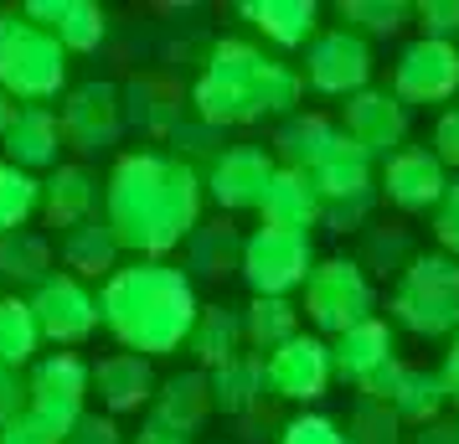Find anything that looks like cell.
Returning a JSON list of instances; mask_svg holds the SVG:
<instances>
[{"label":"cell","instance_id":"13","mask_svg":"<svg viewBox=\"0 0 459 444\" xmlns=\"http://www.w3.org/2000/svg\"><path fill=\"white\" fill-rule=\"evenodd\" d=\"M83 403H88V361L78 352H52L31 367V378H26V408L31 414H42L47 423H57L67 434L88 414Z\"/></svg>","mask_w":459,"mask_h":444},{"label":"cell","instance_id":"50","mask_svg":"<svg viewBox=\"0 0 459 444\" xmlns=\"http://www.w3.org/2000/svg\"><path fill=\"white\" fill-rule=\"evenodd\" d=\"M16 99H11V93H5V88H0V135H5V129H11V119H16Z\"/></svg>","mask_w":459,"mask_h":444},{"label":"cell","instance_id":"44","mask_svg":"<svg viewBox=\"0 0 459 444\" xmlns=\"http://www.w3.org/2000/svg\"><path fill=\"white\" fill-rule=\"evenodd\" d=\"M63 444H125V434H119V423L108 419H99V414H83V419L73 423L63 434Z\"/></svg>","mask_w":459,"mask_h":444},{"label":"cell","instance_id":"38","mask_svg":"<svg viewBox=\"0 0 459 444\" xmlns=\"http://www.w3.org/2000/svg\"><path fill=\"white\" fill-rule=\"evenodd\" d=\"M341 434H346V444H403V419L382 398H356Z\"/></svg>","mask_w":459,"mask_h":444},{"label":"cell","instance_id":"45","mask_svg":"<svg viewBox=\"0 0 459 444\" xmlns=\"http://www.w3.org/2000/svg\"><path fill=\"white\" fill-rule=\"evenodd\" d=\"M26 414V378L16 367H0V429Z\"/></svg>","mask_w":459,"mask_h":444},{"label":"cell","instance_id":"7","mask_svg":"<svg viewBox=\"0 0 459 444\" xmlns=\"http://www.w3.org/2000/svg\"><path fill=\"white\" fill-rule=\"evenodd\" d=\"M403 367L408 361H397V341H393V326L382 316L361 320L351 326L346 336H335L331 346V372L341 382H351L361 398H393L397 378H403Z\"/></svg>","mask_w":459,"mask_h":444},{"label":"cell","instance_id":"1","mask_svg":"<svg viewBox=\"0 0 459 444\" xmlns=\"http://www.w3.org/2000/svg\"><path fill=\"white\" fill-rule=\"evenodd\" d=\"M202 222V176L166 150L119 155L104 181V228L119 248L160 258L181 248Z\"/></svg>","mask_w":459,"mask_h":444},{"label":"cell","instance_id":"32","mask_svg":"<svg viewBox=\"0 0 459 444\" xmlns=\"http://www.w3.org/2000/svg\"><path fill=\"white\" fill-rule=\"evenodd\" d=\"M52 238L31 233V228H22V233L0 238V279L5 284H42V279H52Z\"/></svg>","mask_w":459,"mask_h":444},{"label":"cell","instance_id":"33","mask_svg":"<svg viewBox=\"0 0 459 444\" xmlns=\"http://www.w3.org/2000/svg\"><path fill=\"white\" fill-rule=\"evenodd\" d=\"M299 336V305H290V300H258L253 295V305L243 310V341L248 346H258V357H269V352H279L284 341Z\"/></svg>","mask_w":459,"mask_h":444},{"label":"cell","instance_id":"18","mask_svg":"<svg viewBox=\"0 0 459 444\" xmlns=\"http://www.w3.org/2000/svg\"><path fill=\"white\" fill-rule=\"evenodd\" d=\"M0 150H5V161L16 170H47L57 166V155H63V125H57V109L47 104H22L16 109V119L11 129L0 135Z\"/></svg>","mask_w":459,"mask_h":444},{"label":"cell","instance_id":"35","mask_svg":"<svg viewBox=\"0 0 459 444\" xmlns=\"http://www.w3.org/2000/svg\"><path fill=\"white\" fill-rule=\"evenodd\" d=\"M37 346H42V331L31 320V305L16 295H5L0 300V367H16L22 372L26 361L37 357Z\"/></svg>","mask_w":459,"mask_h":444},{"label":"cell","instance_id":"46","mask_svg":"<svg viewBox=\"0 0 459 444\" xmlns=\"http://www.w3.org/2000/svg\"><path fill=\"white\" fill-rule=\"evenodd\" d=\"M372 202H377V196H356V202H325V212H320V217L331 222L335 233H351L356 222L372 212Z\"/></svg>","mask_w":459,"mask_h":444},{"label":"cell","instance_id":"43","mask_svg":"<svg viewBox=\"0 0 459 444\" xmlns=\"http://www.w3.org/2000/svg\"><path fill=\"white\" fill-rule=\"evenodd\" d=\"M429 150L438 155V166H444V170H449V166L459 170V104H449L434 119V145H429Z\"/></svg>","mask_w":459,"mask_h":444},{"label":"cell","instance_id":"10","mask_svg":"<svg viewBox=\"0 0 459 444\" xmlns=\"http://www.w3.org/2000/svg\"><path fill=\"white\" fill-rule=\"evenodd\" d=\"M63 125V145L78 155H108L125 135V93L114 83H83L67 93V104L57 109Z\"/></svg>","mask_w":459,"mask_h":444},{"label":"cell","instance_id":"23","mask_svg":"<svg viewBox=\"0 0 459 444\" xmlns=\"http://www.w3.org/2000/svg\"><path fill=\"white\" fill-rule=\"evenodd\" d=\"M119 254L125 248L114 243V233L104 228V217H88V222H78V228H67L57 238L63 274H73V279H108L119 269Z\"/></svg>","mask_w":459,"mask_h":444},{"label":"cell","instance_id":"51","mask_svg":"<svg viewBox=\"0 0 459 444\" xmlns=\"http://www.w3.org/2000/svg\"><path fill=\"white\" fill-rule=\"evenodd\" d=\"M455 440H459V423H455Z\"/></svg>","mask_w":459,"mask_h":444},{"label":"cell","instance_id":"24","mask_svg":"<svg viewBox=\"0 0 459 444\" xmlns=\"http://www.w3.org/2000/svg\"><path fill=\"white\" fill-rule=\"evenodd\" d=\"M238 11L273 47H305L315 42V26H320V5L315 0H243Z\"/></svg>","mask_w":459,"mask_h":444},{"label":"cell","instance_id":"47","mask_svg":"<svg viewBox=\"0 0 459 444\" xmlns=\"http://www.w3.org/2000/svg\"><path fill=\"white\" fill-rule=\"evenodd\" d=\"M134 444H191L181 429H170V423H160V419H145L140 423V434H134Z\"/></svg>","mask_w":459,"mask_h":444},{"label":"cell","instance_id":"4","mask_svg":"<svg viewBox=\"0 0 459 444\" xmlns=\"http://www.w3.org/2000/svg\"><path fill=\"white\" fill-rule=\"evenodd\" d=\"M67 83V52L52 31L26 22L22 11H0V88L16 104H47Z\"/></svg>","mask_w":459,"mask_h":444},{"label":"cell","instance_id":"25","mask_svg":"<svg viewBox=\"0 0 459 444\" xmlns=\"http://www.w3.org/2000/svg\"><path fill=\"white\" fill-rule=\"evenodd\" d=\"M42 207L52 217V228H78L88 217H99V181L88 166H57L52 181H42Z\"/></svg>","mask_w":459,"mask_h":444},{"label":"cell","instance_id":"2","mask_svg":"<svg viewBox=\"0 0 459 444\" xmlns=\"http://www.w3.org/2000/svg\"><path fill=\"white\" fill-rule=\"evenodd\" d=\"M196 310L202 305L191 295V279L170 269L166 258L119 264L99 290V320L134 357H166L176 346H186Z\"/></svg>","mask_w":459,"mask_h":444},{"label":"cell","instance_id":"36","mask_svg":"<svg viewBox=\"0 0 459 444\" xmlns=\"http://www.w3.org/2000/svg\"><path fill=\"white\" fill-rule=\"evenodd\" d=\"M37 207H42V181L16 170L11 161H0V238L22 233Z\"/></svg>","mask_w":459,"mask_h":444},{"label":"cell","instance_id":"42","mask_svg":"<svg viewBox=\"0 0 459 444\" xmlns=\"http://www.w3.org/2000/svg\"><path fill=\"white\" fill-rule=\"evenodd\" d=\"M434 238L444 243V254L459 264V181H449L444 202L434 207Z\"/></svg>","mask_w":459,"mask_h":444},{"label":"cell","instance_id":"19","mask_svg":"<svg viewBox=\"0 0 459 444\" xmlns=\"http://www.w3.org/2000/svg\"><path fill=\"white\" fill-rule=\"evenodd\" d=\"M88 393H99L108 414H140L155 398V378H150V357L134 352H108L88 367Z\"/></svg>","mask_w":459,"mask_h":444},{"label":"cell","instance_id":"49","mask_svg":"<svg viewBox=\"0 0 459 444\" xmlns=\"http://www.w3.org/2000/svg\"><path fill=\"white\" fill-rule=\"evenodd\" d=\"M413 444H459L455 440V423H423V429H418V434H413Z\"/></svg>","mask_w":459,"mask_h":444},{"label":"cell","instance_id":"29","mask_svg":"<svg viewBox=\"0 0 459 444\" xmlns=\"http://www.w3.org/2000/svg\"><path fill=\"white\" fill-rule=\"evenodd\" d=\"M181 248H186L191 274H207V279H222L243 264V233L232 222H196V233Z\"/></svg>","mask_w":459,"mask_h":444},{"label":"cell","instance_id":"6","mask_svg":"<svg viewBox=\"0 0 459 444\" xmlns=\"http://www.w3.org/2000/svg\"><path fill=\"white\" fill-rule=\"evenodd\" d=\"M305 320L325 336H346L351 326L377 316V290L356 258H325L305 279Z\"/></svg>","mask_w":459,"mask_h":444},{"label":"cell","instance_id":"5","mask_svg":"<svg viewBox=\"0 0 459 444\" xmlns=\"http://www.w3.org/2000/svg\"><path fill=\"white\" fill-rule=\"evenodd\" d=\"M387 310L413 336H455L459 331V264L449 254H413V264L397 274Z\"/></svg>","mask_w":459,"mask_h":444},{"label":"cell","instance_id":"37","mask_svg":"<svg viewBox=\"0 0 459 444\" xmlns=\"http://www.w3.org/2000/svg\"><path fill=\"white\" fill-rule=\"evenodd\" d=\"M335 11H341L346 31H356L361 42L367 37H397L413 16V5H403V0H341Z\"/></svg>","mask_w":459,"mask_h":444},{"label":"cell","instance_id":"17","mask_svg":"<svg viewBox=\"0 0 459 444\" xmlns=\"http://www.w3.org/2000/svg\"><path fill=\"white\" fill-rule=\"evenodd\" d=\"M273 155L264 145H228L217 161H212L207 191L222 212H243L264 202V187L273 181Z\"/></svg>","mask_w":459,"mask_h":444},{"label":"cell","instance_id":"21","mask_svg":"<svg viewBox=\"0 0 459 444\" xmlns=\"http://www.w3.org/2000/svg\"><path fill=\"white\" fill-rule=\"evenodd\" d=\"M258 212H264V228H279V233H310V222H320L325 202H320V191H315L310 176L279 166L273 181L264 187Z\"/></svg>","mask_w":459,"mask_h":444},{"label":"cell","instance_id":"34","mask_svg":"<svg viewBox=\"0 0 459 444\" xmlns=\"http://www.w3.org/2000/svg\"><path fill=\"white\" fill-rule=\"evenodd\" d=\"M125 99H129L125 125H140L145 135H176V129H181V99H176L166 83L140 78V83H129Z\"/></svg>","mask_w":459,"mask_h":444},{"label":"cell","instance_id":"16","mask_svg":"<svg viewBox=\"0 0 459 444\" xmlns=\"http://www.w3.org/2000/svg\"><path fill=\"white\" fill-rule=\"evenodd\" d=\"M444 191H449V176L429 145H403L382 166V196L397 212H434L444 202Z\"/></svg>","mask_w":459,"mask_h":444},{"label":"cell","instance_id":"14","mask_svg":"<svg viewBox=\"0 0 459 444\" xmlns=\"http://www.w3.org/2000/svg\"><path fill=\"white\" fill-rule=\"evenodd\" d=\"M341 135L367 161H393L397 150H403V140H408V109L397 104L393 93L367 88V93L346 99V109H341Z\"/></svg>","mask_w":459,"mask_h":444},{"label":"cell","instance_id":"9","mask_svg":"<svg viewBox=\"0 0 459 444\" xmlns=\"http://www.w3.org/2000/svg\"><path fill=\"white\" fill-rule=\"evenodd\" d=\"M299 78L315 93H325V99H356V93H367V83H372V47L361 42L356 31H346V26L315 31Z\"/></svg>","mask_w":459,"mask_h":444},{"label":"cell","instance_id":"11","mask_svg":"<svg viewBox=\"0 0 459 444\" xmlns=\"http://www.w3.org/2000/svg\"><path fill=\"white\" fill-rule=\"evenodd\" d=\"M26 305H31V320H37L42 341L78 346V341H88L93 331H99V295L88 290L83 279H73V274L42 279Z\"/></svg>","mask_w":459,"mask_h":444},{"label":"cell","instance_id":"15","mask_svg":"<svg viewBox=\"0 0 459 444\" xmlns=\"http://www.w3.org/2000/svg\"><path fill=\"white\" fill-rule=\"evenodd\" d=\"M331 346L320 336H299L284 341L279 352L264 357V387H269V398H290V403H310L320 398L325 387H331Z\"/></svg>","mask_w":459,"mask_h":444},{"label":"cell","instance_id":"28","mask_svg":"<svg viewBox=\"0 0 459 444\" xmlns=\"http://www.w3.org/2000/svg\"><path fill=\"white\" fill-rule=\"evenodd\" d=\"M212 378V408H222V414H253L258 403H264V357L258 352H238L232 361H222Z\"/></svg>","mask_w":459,"mask_h":444},{"label":"cell","instance_id":"20","mask_svg":"<svg viewBox=\"0 0 459 444\" xmlns=\"http://www.w3.org/2000/svg\"><path fill=\"white\" fill-rule=\"evenodd\" d=\"M22 16L52 31L63 52H93L104 42V11L93 0H26Z\"/></svg>","mask_w":459,"mask_h":444},{"label":"cell","instance_id":"30","mask_svg":"<svg viewBox=\"0 0 459 444\" xmlns=\"http://www.w3.org/2000/svg\"><path fill=\"white\" fill-rule=\"evenodd\" d=\"M444 403H449V387H444L438 372H429V367H403V378H397L387 408H393L403 423L423 429V423H434L438 414H444Z\"/></svg>","mask_w":459,"mask_h":444},{"label":"cell","instance_id":"31","mask_svg":"<svg viewBox=\"0 0 459 444\" xmlns=\"http://www.w3.org/2000/svg\"><path fill=\"white\" fill-rule=\"evenodd\" d=\"M320 202H356V196H377V181H372V161L361 155L356 145H341L325 161V166L310 176Z\"/></svg>","mask_w":459,"mask_h":444},{"label":"cell","instance_id":"40","mask_svg":"<svg viewBox=\"0 0 459 444\" xmlns=\"http://www.w3.org/2000/svg\"><path fill=\"white\" fill-rule=\"evenodd\" d=\"M279 444H346V434H341V423L325 419V414H299V419L284 423Z\"/></svg>","mask_w":459,"mask_h":444},{"label":"cell","instance_id":"22","mask_svg":"<svg viewBox=\"0 0 459 444\" xmlns=\"http://www.w3.org/2000/svg\"><path fill=\"white\" fill-rule=\"evenodd\" d=\"M341 145H346V135H341V125L325 119V114H294L290 125L279 129V140H273L284 170H299V176H315Z\"/></svg>","mask_w":459,"mask_h":444},{"label":"cell","instance_id":"8","mask_svg":"<svg viewBox=\"0 0 459 444\" xmlns=\"http://www.w3.org/2000/svg\"><path fill=\"white\" fill-rule=\"evenodd\" d=\"M310 269H315L310 233L258 228V233L243 238V264H238V274L248 279V290L258 300H284L290 290H305Z\"/></svg>","mask_w":459,"mask_h":444},{"label":"cell","instance_id":"27","mask_svg":"<svg viewBox=\"0 0 459 444\" xmlns=\"http://www.w3.org/2000/svg\"><path fill=\"white\" fill-rule=\"evenodd\" d=\"M186 352L202 361V372H217L222 361H232L243 352V316L222 310V305H202L196 326H191V336H186Z\"/></svg>","mask_w":459,"mask_h":444},{"label":"cell","instance_id":"12","mask_svg":"<svg viewBox=\"0 0 459 444\" xmlns=\"http://www.w3.org/2000/svg\"><path fill=\"white\" fill-rule=\"evenodd\" d=\"M459 93V42H434L418 37L403 47V57L393 67V99L408 104H449Z\"/></svg>","mask_w":459,"mask_h":444},{"label":"cell","instance_id":"3","mask_svg":"<svg viewBox=\"0 0 459 444\" xmlns=\"http://www.w3.org/2000/svg\"><path fill=\"white\" fill-rule=\"evenodd\" d=\"M299 93H305L299 67L279 63L253 42H217L196 88H191V104H196L207 129H222V125H253V119L294 114Z\"/></svg>","mask_w":459,"mask_h":444},{"label":"cell","instance_id":"48","mask_svg":"<svg viewBox=\"0 0 459 444\" xmlns=\"http://www.w3.org/2000/svg\"><path fill=\"white\" fill-rule=\"evenodd\" d=\"M438 378L449 387V398H459V331L449 336V352H444V367H438Z\"/></svg>","mask_w":459,"mask_h":444},{"label":"cell","instance_id":"39","mask_svg":"<svg viewBox=\"0 0 459 444\" xmlns=\"http://www.w3.org/2000/svg\"><path fill=\"white\" fill-rule=\"evenodd\" d=\"M413 16L423 26V37H434V42H455L459 37V0H418Z\"/></svg>","mask_w":459,"mask_h":444},{"label":"cell","instance_id":"41","mask_svg":"<svg viewBox=\"0 0 459 444\" xmlns=\"http://www.w3.org/2000/svg\"><path fill=\"white\" fill-rule=\"evenodd\" d=\"M0 444H63V429L26 408L22 419H11L5 429H0Z\"/></svg>","mask_w":459,"mask_h":444},{"label":"cell","instance_id":"26","mask_svg":"<svg viewBox=\"0 0 459 444\" xmlns=\"http://www.w3.org/2000/svg\"><path fill=\"white\" fill-rule=\"evenodd\" d=\"M212 414V378L196 367V372H181V378H170L160 393H155V408H150V419L170 423V429H181V434H196Z\"/></svg>","mask_w":459,"mask_h":444}]
</instances>
